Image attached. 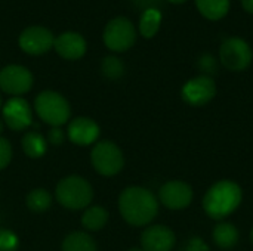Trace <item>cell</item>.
<instances>
[{"mask_svg":"<svg viewBox=\"0 0 253 251\" xmlns=\"http://www.w3.org/2000/svg\"><path fill=\"white\" fill-rule=\"evenodd\" d=\"M122 217L132 226H145L154 220L159 212V201L151 191L142 186H129L119 197Z\"/></svg>","mask_w":253,"mask_h":251,"instance_id":"obj_1","label":"cell"},{"mask_svg":"<svg viewBox=\"0 0 253 251\" xmlns=\"http://www.w3.org/2000/svg\"><path fill=\"white\" fill-rule=\"evenodd\" d=\"M242 188L231 180H221L209 188L203 198V209L212 219H224L230 216L242 203Z\"/></svg>","mask_w":253,"mask_h":251,"instance_id":"obj_2","label":"cell"},{"mask_svg":"<svg viewBox=\"0 0 253 251\" xmlns=\"http://www.w3.org/2000/svg\"><path fill=\"white\" fill-rule=\"evenodd\" d=\"M55 197L56 201L68 210H83L90 206L93 200V189L84 178L71 175L58 182Z\"/></svg>","mask_w":253,"mask_h":251,"instance_id":"obj_3","label":"cell"},{"mask_svg":"<svg viewBox=\"0 0 253 251\" xmlns=\"http://www.w3.org/2000/svg\"><path fill=\"white\" fill-rule=\"evenodd\" d=\"M34 109L39 118L50 127H61L68 123L71 107L68 101L55 90H43L36 96Z\"/></svg>","mask_w":253,"mask_h":251,"instance_id":"obj_4","label":"cell"},{"mask_svg":"<svg viewBox=\"0 0 253 251\" xmlns=\"http://www.w3.org/2000/svg\"><path fill=\"white\" fill-rule=\"evenodd\" d=\"M102 40L111 52H126L136 43V28L129 18L116 16L107 22Z\"/></svg>","mask_w":253,"mask_h":251,"instance_id":"obj_5","label":"cell"},{"mask_svg":"<svg viewBox=\"0 0 253 251\" xmlns=\"http://www.w3.org/2000/svg\"><path fill=\"white\" fill-rule=\"evenodd\" d=\"M90 164L102 176H114L122 172L125 157L122 149L111 141L96 142L90 151Z\"/></svg>","mask_w":253,"mask_h":251,"instance_id":"obj_6","label":"cell"},{"mask_svg":"<svg viewBox=\"0 0 253 251\" xmlns=\"http://www.w3.org/2000/svg\"><path fill=\"white\" fill-rule=\"evenodd\" d=\"M253 59V50L242 37H228L219 47V62L230 71L246 70Z\"/></svg>","mask_w":253,"mask_h":251,"instance_id":"obj_7","label":"cell"},{"mask_svg":"<svg viewBox=\"0 0 253 251\" xmlns=\"http://www.w3.org/2000/svg\"><path fill=\"white\" fill-rule=\"evenodd\" d=\"M34 83L33 74L28 68L10 64L0 70V89L12 96H21L31 90Z\"/></svg>","mask_w":253,"mask_h":251,"instance_id":"obj_8","label":"cell"},{"mask_svg":"<svg viewBox=\"0 0 253 251\" xmlns=\"http://www.w3.org/2000/svg\"><path fill=\"white\" fill-rule=\"evenodd\" d=\"M55 37L52 31L42 25H31L22 30L18 38V44L27 55L39 56L49 52L53 47Z\"/></svg>","mask_w":253,"mask_h":251,"instance_id":"obj_9","label":"cell"},{"mask_svg":"<svg viewBox=\"0 0 253 251\" xmlns=\"http://www.w3.org/2000/svg\"><path fill=\"white\" fill-rule=\"evenodd\" d=\"M3 123L15 132L25 130L33 124V111L30 104L21 96H12L1 108Z\"/></svg>","mask_w":253,"mask_h":251,"instance_id":"obj_10","label":"cell"},{"mask_svg":"<svg viewBox=\"0 0 253 251\" xmlns=\"http://www.w3.org/2000/svg\"><path fill=\"white\" fill-rule=\"evenodd\" d=\"M182 99L193 107H203L216 95V84L212 77L197 75L188 80L181 90Z\"/></svg>","mask_w":253,"mask_h":251,"instance_id":"obj_11","label":"cell"},{"mask_svg":"<svg viewBox=\"0 0 253 251\" xmlns=\"http://www.w3.org/2000/svg\"><path fill=\"white\" fill-rule=\"evenodd\" d=\"M159 200L165 207L170 210H182L190 206L193 200V189L185 182L170 180L160 188Z\"/></svg>","mask_w":253,"mask_h":251,"instance_id":"obj_12","label":"cell"},{"mask_svg":"<svg viewBox=\"0 0 253 251\" xmlns=\"http://www.w3.org/2000/svg\"><path fill=\"white\" fill-rule=\"evenodd\" d=\"M99 126L89 117H77L68 123L67 136L77 146H89L99 138Z\"/></svg>","mask_w":253,"mask_h":251,"instance_id":"obj_13","label":"cell"},{"mask_svg":"<svg viewBox=\"0 0 253 251\" xmlns=\"http://www.w3.org/2000/svg\"><path fill=\"white\" fill-rule=\"evenodd\" d=\"M175 234L165 225L148 226L141 235L144 251H170L175 247Z\"/></svg>","mask_w":253,"mask_h":251,"instance_id":"obj_14","label":"cell"},{"mask_svg":"<svg viewBox=\"0 0 253 251\" xmlns=\"http://www.w3.org/2000/svg\"><path fill=\"white\" fill-rule=\"evenodd\" d=\"M53 49L61 58L68 61H76L84 56L87 50V43L82 34L76 31H65L58 37H55Z\"/></svg>","mask_w":253,"mask_h":251,"instance_id":"obj_15","label":"cell"},{"mask_svg":"<svg viewBox=\"0 0 253 251\" xmlns=\"http://www.w3.org/2000/svg\"><path fill=\"white\" fill-rule=\"evenodd\" d=\"M200 15L209 21L225 18L231 7V0H194Z\"/></svg>","mask_w":253,"mask_h":251,"instance_id":"obj_16","label":"cell"},{"mask_svg":"<svg viewBox=\"0 0 253 251\" xmlns=\"http://www.w3.org/2000/svg\"><path fill=\"white\" fill-rule=\"evenodd\" d=\"M22 151L30 158H40L47 151V141L39 132H27L21 139Z\"/></svg>","mask_w":253,"mask_h":251,"instance_id":"obj_17","label":"cell"},{"mask_svg":"<svg viewBox=\"0 0 253 251\" xmlns=\"http://www.w3.org/2000/svg\"><path fill=\"white\" fill-rule=\"evenodd\" d=\"M162 10L160 9H147L141 13L139 18V25H138V31L144 38H153L162 25Z\"/></svg>","mask_w":253,"mask_h":251,"instance_id":"obj_18","label":"cell"},{"mask_svg":"<svg viewBox=\"0 0 253 251\" xmlns=\"http://www.w3.org/2000/svg\"><path fill=\"white\" fill-rule=\"evenodd\" d=\"M62 251H98V247L89 234L76 231L64 238Z\"/></svg>","mask_w":253,"mask_h":251,"instance_id":"obj_19","label":"cell"},{"mask_svg":"<svg viewBox=\"0 0 253 251\" xmlns=\"http://www.w3.org/2000/svg\"><path fill=\"white\" fill-rule=\"evenodd\" d=\"M108 222V212L101 206H90L82 216V225L84 229L96 232L101 231Z\"/></svg>","mask_w":253,"mask_h":251,"instance_id":"obj_20","label":"cell"},{"mask_svg":"<svg viewBox=\"0 0 253 251\" xmlns=\"http://www.w3.org/2000/svg\"><path fill=\"white\" fill-rule=\"evenodd\" d=\"M213 241L224 250L233 249L239 243V231L233 223H219L213 229Z\"/></svg>","mask_w":253,"mask_h":251,"instance_id":"obj_21","label":"cell"},{"mask_svg":"<svg viewBox=\"0 0 253 251\" xmlns=\"http://www.w3.org/2000/svg\"><path fill=\"white\" fill-rule=\"evenodd\" d=\"M50 206H52V195L43 188H36L30 191V194L27 195V207L34 213H43Z\"/></svg>","mask_w":253,"mask_h":251,"instance_id":"obj_22","label":"cell"},{"mask_svg":"<svg viewBox=\"0 0 253 251\" xmlns=\"http://www.w3.org/2000/svg\"><path fill=\"white\" fill-rule=\"evenodd\" d=\"M101 72L108 80H119L125 74V64L119 56L108 55L101 62Z\"/></svg>","mask_w":253,"mask_h":251,"instance_id":"obj_23","label":"cell"},{"mask_svg":"<svg viewBox=\"0 0 253 251\" xmlns=\"http://www.w3.org/2000/svg\"><path fill=\"white\" fill-rule=\"evenodd\" d=\"M19 240L15 232L9 229H0V251H16Z\"/></svg>","mask_w":253,"mask_h":251,"instance_id":"obj_24","label":"cell"},{"mask_svg":"<svg viewBox=\"0 0 253 251\" xmlns=\"http://www.w3.org/2000/svg\"><path fill=\"white\" fill-rule=\"evenodd\" d=\"M197 65H199V70L203 72V75H208L211 77L215 71H216V59L211 55V53H205L199 58L197 61Z\"/></svg>","mask_w":253,"mask_h":251,"instance_id":"obj_25","label":"cell"},{"mask_svg":"<svg viewBox=\"0 0 253 251\" xmlns=\"http://www.w3.org/2000/svg\"><path fill=\"white\" fill-rule=\"evenodd\" d=\"M12 155H13V151H12L10 142L6 138L0 136V170L9 166V163L12 161Z\"/></svg>","mask_w":253,"mask_h":251,"instance_id":"obj_26","label":"cell"},{"mask_svg":"<svg viewBox=\"0 0 253 251\" xmlns=\"http://www.w3.org/2000/svg\"><path fill=\"white\" fill-rule=\"evenodd\" d=\"M46 141H47L50 145H53V146H59V145H62L64 141H65V132H64L61 127H52V129L47 132Z\"/></svg>","mask_w":253,"mask_h":251,"instance_id":"obj_27","label":"cell"},{"mask_svg":"<svg viewBox=\"0 0 253 251\" xmlns=\"http://www.w3.org/2000/svg\"><path fill=\"white\" fill-rule=\"evenodd\" d=\"M135 6H138L139 9L147 10V9H159L160 0H132Z\"/></svg>","mask_w":253,"mask_h":251,"instance_id":"obj_28","label":"cell"},{"mask_svg":"<svg viewBox=\"0 0 253 251\" xmlns=\"http://www.w3.org/2000/svg\"><path fill=\"white\" fill-rule=\"evenodd\" d=\"M240 3L248 13L253 15V0H240Z\"/></svg>","mask_w":253,"mask_h":251,"instance_id":"obj_29","label":"cell"},{"mask_svg":"<svg viewBox=\"0 0 253 251\" xmlns=\"http://www.w3.org/2000/svg\"><path fill=\"white\" fill-rule=\"evenodd\" d=\"M169 3H172V4H182V3H185L187 0H168Z\"/></svg>","mask_w":253,"mask_h":251,"instance_id":"obj_30","label":"cell"},{"mask_svg":"<svg viewBox=\"0 0 253 251\" xmlns=\"http://www.w3.org/2000/svg\"><path fill=\"white\" fill-rule=\"evenodd\" d=\"M127 251H144L142 249H138V247H133V249H129Z\"/></svg>","mask_w":253,"mask_h":251,"instance_id":"obj_31","label":"cell"},{"mask_svg":"<svg viewBox=\"0 0 253 251\" xmlns=\"http://www.w3.org/2000/svg\"><path fill=\"white\" fill-rule=\"evenodd\" d=\"M1 132H3V120H0V136H1Z\"/></svg>","mask_w":253,"mask_h":251,"instance_id":"obj_32","label":"cell"},{"mask_svg":"<svg viewBox=\"0 0 253 251\" xmlns=\"http://www.w3.org/2000/svg\"><path fill=\"white\" fill-rule=\"evenodd\" d=\"M1 108H3V101H1V96H0V111H1Z\"/></svg>","mask_w":253,"mask_h":251,"instance_id":"obj_33","label":"cell"},{"mask_svg":"<svg viewBox=\"0 0 253 251\" xmlns=\"http://www.w3.org/2000/svg\"><path fill=\"white\" fill-rule=\"evenodd\" d=\"M251 241H252V244H253V229L251 231Z\"/></svg>","mask_w":253,"mask_h":251,"instance_id":"obj_34","label":"cell"}]
</instances>
